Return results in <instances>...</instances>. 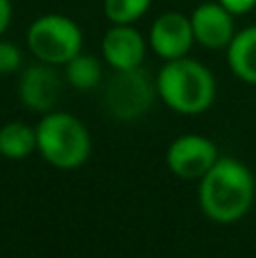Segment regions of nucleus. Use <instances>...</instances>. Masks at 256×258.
<instances>
[{"instance_id": "nucleus-1", "label": "nucleus", "mask_w": 256, "mask_h": 258, "mask_svg": "<svg viewBox=\"0 0 256 258\" xmlns=\"http://www.w3.org/2000/svg\"><path fill=\"white\" fill-rule=\"evenodd\" d=\"M256 200V179L238 159L220 156L200 179L198 202L202 213L218 224H231L249 213Z\"/></svg>"}, {"instance_id": "nucleus-2", "label": "nucleus", "mask_w": 256, "mask_h": 258, "mask_svg": "<svg viewBox=\"0 0 256 258\" xmlns=\"http://www.w3.org/2000/svg\"><path fill=\"white\" fill-rule=\"evenodd\" d=\"M159 100L170 111L181 116H198L211 109L218 95V84L211 68L190 57L172 59L161 66L154 77Z\"/></svg>"}, {"instance_id": "nucleus-3", "label": "nucleus", "mask_w": 256, "mask_h": 258, "mask_svg": "<svg viewBox=\"0 0 256 258\" xmlns=\"http://www.w3.org/2000/svg\"><path fill=\"white\" fill-rule=\"evenodd\" d=\"M36 152L57 170H77L91 159L93 138L75 113L50 111L36 122Z\"/></svg>"}, {"instance_id": "nucleus-4", "label": "nucleus", "mask_w": 256, "mask_h": 258, "mask_svg": "<svg viewBox=\"0 0 256 258\" xmlns=\"http://www.w3.org/2000/svg\"><path fill=\"white\" fill-rule=\"evenodd\" d=\"M25 45L36 61L66 66L84 48V32L66 14H43L30 23Z\"/></svg>"}, {"instance_id": "nucleus-5", "label": "nucleus", "mask_w": 256, "mask_h": 258, "mask_svg": "<svg viewBox=\"0 0 256 258\" xmlns=\"http://www.w3.org/2000/svg\"><path fill=\"white\" fill-rule=\"evenodd\" d=\"M157 98V82L143 71V66L113 71V75L102 82V107L107 116L118 122H134L143 118Z\"/></svg>"}, {"instance_id": "nucleus-6", "label": "nucleus", "mask_w": 256, "mask_h": 258, "mask_svg": "<svg viewBox=\"0 0 256 258\" xmlns=\"http://www.w3.org/2000/svg\"><path fill=\"white\" fill-rule=\"evenodd\" d=\"M220 159L218 145L202 134H181L168 145L166 165L175 177L200 181Z\"/></svg>"}, {"instance_id": "nucleus-7", "label": "nucleus", "mask_w": 256, "mask_h": 258, "mask_svg": "<svg viewBox=\"0 0 256 258\" xmlns=\"http://www.w3.org/2000/svg\"><path fill=\"white\" fill-rule=\"evenodd\" d=\"M16 93L27 111L41 113V116L54 111L61 95V75L57 73V66L36 61L32 66L21 68Z\"/></svg>"}, {"instance_id": "nucleus-8", "label": "nucleus", "mask_w": 256, "mask_h": 258, "mask_svg": "<svg viewBox=\"0 0 256 258\" xmlns=\"http://www.w3.org/2000/svg\"><path fill=\"white\" fill-rule=\"evenodd\" d=\"M148 45L163 61L188 57L190 48L195 45L190 16H186V14H181V12H175V9L159 14L152 21V25H150Z\"/></svg>"}, {"instance_id": "nucleus-9", "label": "nucleus", "mask_w": 256, "mask_h": 258, "mask_svg": "<svg viewBox=\"0 0 256 258\" xmlns=\"http://www.w3.org/2000/svg\"><path fill=\"white\" fill-rule=\"evenodd\" d=\"M148 48H150L148 39L134 25H116V23H111V27L104 32L102 41H100L102 61L111 71L141 68L145 61V54H148Z\"/></svg>"}, {"instance_id": "nucleus-10", "label": "nucleus", "mask_w": 256, "mask_h": 258, "mask_svg": "<svg viewBox=\"0 0 256 258\" xmlns=\"http://www.w3.org/2000/svg\"><path fill=\"white\" fill-rule=\"evenodd\" d=\"M195 43L207 50H227L236 36V16L218 0H209L190 14Z\"/></svg>"}, {"instance_id": "nucleus-11", "label": "nucleus", "mask_w": 256, "mask_h": 258, "mask_svg": "<svg viewBox=\"0 0 256 258\" xmlns=\"http://www.w3.org/2000/svg\"><path fill=\"white\" fill-rule=\"evenodd\" d=\"M227 66L243 84L256 86V25L236 32L227 48Z\"/></svg>"}, {"instance_id": "nucleus-12", "label": "nucleus", "mask_w": 256, "mask_h": 258, "mask_svg": "<svg viewBox=\"0 0 256 258\" xmlns=\"http://www.w3.org/2000/svg\"><path fill=\"white\" fill-rule=\"evenodd\" d=\"M36 152V127L23 120L5 122L0 127V156L9 161H25Z\"/></svg>"}, {"instance_id": "nucleus-13", "label": "nucleus", "mask_w": 256, "mask_h": 258, "mask_svg": "<svg viewBox=\"0 0 256 258\" xmlns=\"http://www.w3.org/2000/svg\"><path fill=\"white\" fill-rule=\"evenodd\" d=\"M63 80L73 86L75 91H93L100 89L104 82V68L102 59L95 54L80 52L63 66Z\"/></svg>"}, {"instance_id": "nucleus-14", "label": "nucleus", "mask_w": 256, "mask_h": 258, "mask_svg": "<svg viewBox=\"0 0 256 258\" xmlns=\"http://www.w3.org/2000/svg\"><path fill=\"white\" fill-rule=\"evenodd\" d=\"M152 7V0H102V12L109 23L134 25Z\"/></svg>"}, {"instance_id": "nucleus-15", "label": "nucleus", "mask_w": 256, "mask_h": 258, "mask_svg": "<svg viewBox=\"0 0 256 258\" xmlns=\"http://www.w3.org/2000/svg\"><path fill=\"white\" fill-rule=\"evenodd\" d=\"M23 68V50L14 41L0 36V75H12Z\"/></svg>"}, {"instance_id": "nucleus-16", "label": "nucleus", "mask_w": 256, "mask_h": 258, "mask_svg": "<svg viewBox=\"0 0 256 258\" xmlns=\"http://www.w3.org/2000/svg\"><path fill=\"white\" fill-rule=\"evenodd\" d=\"M222 3L227 9H229L234 16H243V14H249L256 7V0H218Z\"/></svg>"}, {"instance_id": "nucleus-17", "label": "nucleus", "mask_w": 256, "mask_h": 258, "mask_svg": "<svg viewBox=\"0 0 256 258\" xmlns=\"http://www.w3.org/2000/svg\"><path fill=\"white\" fill-rule=\"evenodd\" d=\"M12 16H14V7L12 0H0V36L7 32V27L12 25Z\"/></svg>"}]
</instances>
